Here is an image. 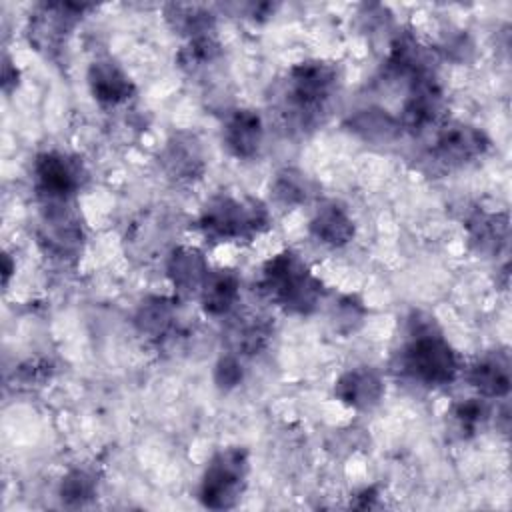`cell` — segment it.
I'll return each mask as SVG.
<instances>
[{"mask_svg": "<svg viewBox=\"0 0 512 512\" xmlns=\"http://www.w3.org/2000/svg\"><path fill=\"white\" fill-rule=\"evenodd\" d=\"M338 90V68L326 60L294 64L282 82L280 112L288 126L306 132L320 126Z\"/></svg>", "mask_w": 512, "mask_h": 512, "instance_id": "cell-1", "label": "cell"}, {"mask_svg": "<svg viewBox=\"0 0 512 512\" xmlns=\"http://www.w3.org/2000/svg\"><path fill=\"white\" fill-rule=\"evenodd\" d=\"M398 368L404 376L422 386L440 388L456 380L460 362L436 322L416 312L408 324V338L398 352Z\"/></svg>", "mask_w": 512, "mask_h": 512, "instance_id": "cell-2", "label": "cell"}, {"mask_svg": "<svg viewBox=\"0 0 512 512\" xmlns=\"http://www.w3.org/2000/svg\"><path fill=\"white\" fill-rule=\"evenodd\" d=\"M260 288L290 314H312L324 296L322 280L292 250L278 252L264 264Z\"/></svg>", "mask_w": 512, "mask_h": 512, "instance_id": "cell-3", "label": "cell"}, {"mask_svg": "<svg viewBox=\"0 0 512 512\" xmlns=\"http://www.w3.org/2000/svg\"><path fill=\"white\" fill-rule=\"evenodd\" d=\"M270 226V212L264 202L252 196L236 198L230 194L212 196L198 220L196 228L210 242H248Z\"/></svg>", "mask_w": 512, "mask_h": 512, "instance_id": "cell-4", "label": "cell"}, {"mask_svg": "<svg viewBox=\"0 0 512 512\" xmlns=\"http://www.w3.org/2000/svg\"><path fill=\"white\" fill-rule=\"evenodd\" d=\"M250 470L248 452L240 446L218 450L204 468L200 480V502L212 510L234 508L246 488Z\"/></svg>", "mask_w": 512, "mask_h": 512, "instance_id": "cell-5", "label": "cell"}, {"mask_svg": "<svg viewBox=\"0 0 512 512\" xmlns=\"http://www.w3.org/2000/svg\"><path fill=\"white\" fill-rule=\"evenodd\" d=\"M34 188L42 202H70L86 182V170L76 156L46 150L32 164Z\"/></svg>", "mask_w": 512, "mask_h": 512, "instance_id": "cell-6", "label": "cell"}, {"mask_svg": "<svg viewBox=\"0 0 512 512\" xmlns=\"http://www.w3.org/2000/svg\"><path fill=\"white\" fill-rule=\"evenodd\" d=\"M444 92L434 72L422 74L408 82V96L400 112V128L412 134H422L432 126H442Z\"/></svg>", "mask_w": 512, "mask_h": 512, "instance_id": "cell-7", "label": "cell"}, {"mask_svg": "<svg viewBox=\"0 0 512 512\" xmlns=\"http://www.w3.org/2000/svg\"><path fill=\"white\" fill-rule=\"evenodd\" d=\"M488 150L490 138L482 128L466 122H446L438 128L430 154L446 168H460L482 158Z\"/></svg>", "mask_w": 512, "mask_h": 512, "instance_id": "cell-8", "label": "cell"}, {"mask_svg": "<svg viewBox=\"0 0 512 512\" xmlns=\"http://www.w3.org/2000/svg\"><path fill=\"white\" fill-rule=\"evenodd\" d=\"M88 4H72V2H44L38 4L34 14L30 16L28 36L30 44L42 52L60 50L66 42L70 30L78 24L82 14L88 10Z\"/></svg>", "mask_w": 512, "mask_h": 512, "instance_id": "cell-9", "label": "cell"}, {"mask_svg": "<svg viewBox=\"0 0 512 512\" xmlns=\"http://www.w3.org/2000/svg\"><path fill=\"white\" fill-rule=\"evenodd\" d=\"M40 244L60 260L74 258L82 244L80 222L70 208V202H42Z\"/></svg>", "mask_w": 512, "mask_h": 512, "instance_id": "cell-10", "label": "cell"}, {"mask_svg": "<svg viewBox=\"0 0 512 512\" xmlns=\"http://www.w3.org/2000/svg\"><path fill=\"white\" fill-rule=\"evenodd\" d=\"M162 172L174 182H194L206 172L208 158L202 140L194 132H174L158 154Z\"/></svg>", "mask_w": 512, "mask_h": 512, "instance_id": "cell-11", "label": "cell"}, {"mask_svg": "<svg viewBox=\"0 0 512 512\" xmlns=\"http://www.w3.org/2000/svg\"><path fill=\"white\" fill-rule=\"evenodd\" d=\"M264 140L262 116L252 108L232 110L222 128V142L226 150L242 160L254 158Z\"/></svg>", "mask_w": 512, "mask_h": 512, "instance_id": "cell-12", "label": "cell"}, {"mask_svg": "<svg viewBox=\"0 0 512 512\" xmlns=\"http://www.w3.org/2000/svg\"><path fill=\"white\" fill-rule=\"evenodd\" d=\"M334 396L354 410H370L384 396V380L372 366H356L334 382Z\"/></svg>", "mask_w": 512, "mask_h": 512, "instance_id": "cell-13", "label": "cell"}, {"mask_svg": "<svg viewBox=\"0 0 512 512\" xmlns=\"http://www.w3.org/2000/svg\"><path fill=\"white\" fill-rule=\"evenodd\" d=\"M466 232L470 246L482 256H498L506 250L510 240V220L506 212L474 210L466 218Z\"/></svg>", "mask_w": 512, "mask_h": 512, "instance_id": "cell-14", "label": "cell"}, {"mask_svg": "<svg viewBox=\"0 0 512 512\" xmlns=\"http://www.w3.org/2000/svg\"><path fill=\"white\" fill-rule=\"evenodd\" d=\"M210 268L204 254L194 246H176L166 260V274L180 296L200 294Z\"/></svg>", "mask_w": 512, "mask_h": 512, "instance_id": "cell-15", "label": "cell"}, {"mask_svg": "<svg viewBox=\"0 0 512 512\" xmlns=\"http://www.w3.org/2000/svg\"><path fill=\"white\" fill-rule=\"evenodd\" d=\"M88 86L94 100L104 106L124 104L136 90L124 68L110 58H102L90 64Z\"/></svg>", "mask_w": 512, "mask_h": 512, "instance_id": "cell-16", "label": "cell"}, {"mask_svg": "<svg viewBox=\"0 0 512 512\" xmlns=\"http://www.w3.org/2000/svg\"><path fill=\"white\" fill-rule=\"evenodd\" d=\"M386 72L394 78H404L408 82L422 74L434 72L432 52L424 48L410 32H402L390 44Z\"/></svg>", "mask_w": 512, "mask_h": 512, "instance_id": "cell-17", "label": "cell"}, {"mask_svg": "<svg viewBox=\"0 0 512 512\" xmlns=\"http://www.w3.org/2000/svg\"><path fill=\"white\" fill-rule=\"evenodd\" d=\"M468 384L486 398H506L510 392V356L506 350H492L468 368Z\"/></svg>", "mask_w": 512, "mask_h": 512, "instance_id": "cell-18", "label": "cell"}, {"mask_svg": "<svg viewBox=\"0 0 512 512\" xmlns=\"http://www.w3.org/2000/svg\"><path fill=\"white\" fill-rule=\"evenodd\" d=\"M308 230L316 242L330 248H342L354 238L356 226L342 204L328 200L316 208L314 216L310 218Z\"/></svg>", "mask_w": 512, "mask_h": 512, "instance_id": "cell-19", "label": "cell"}, {"mask_svg": "<svg viewBox=\"0 0 512 512\" xmlns=\"http://www.w3.org/2000/svg\"><path fill=\"white\" fill-rule=\"evenodd\" d=\"M176 300L168 296L146 298L134 316V324L140 334L154 342H166L178 332V308Z\"/></svg>", "mask_w": 512, "mask_h": 512, "instance_id": "cell-20", "label": "cell"}, {"mask_svg": "<svg viewBox=\"0 0 512 512\" xmlns=\"http://www.w3.org/2000/svg\"><path fill=\"white\" fill-rule=\"evenodd\" d=\"M198 296H200V304L206 314L226 316L238 304L240 276L230 268L210 270Z\"/></svg>", "mask_w": 512, "mask_h": 512, "instance_id": "cell-21", "label": "cell"}, {"mask_svg": "<svg viewBox=\"0 0 512 512\" xmlns=\"http://www.w3.org/2000/svg\"><path fill=\"white\" fill-rule=\"evenodd\" d=\"M272 336V322L262 314H240L236 316L226 332V340L232 354L252 356L266 348Z\"/></svg>", "mask_w": 512, "mask_h": 512, "instance_id": "cell-22", "label": "cell"}, {"mask_svg": "<svg viewBox=\"0 0 512 512\" xmlns=\"http://www.w3.org/2000/svg\"><path fill=\"white\" fill-rule=\"evenodd\" d=\"M346 128L370 144H388L402 132L398 118L378 106L356 110L346 120Z\"/></svg>", "mask_w": 512, "mask_h": 512, "instance_id": "cell-23", "label": "cell"}, {"mask_svg": "<svg viewBox=\"0 0 512 512\" xmlns=\"http://www.w3.org/2000/svg\"><path fill=\"white\" fill-rule=\"evenodd\" d=\"M164 18L174 32L188 36V40L212 34L216 24L214 12L204 4H166Z\"/></svg>", "mask_w": 512, "mask_h": 512, "instance_id": "cell-24", "label": "cell"}, {"mask_svg": "<svg viewBox=\"0 0 512 512\" xmlns=\"http://www.w3.org/2000/svg\"><path fill=\"white\" fill-rule=\"evenodd\" d=\"M166 238H168V224L158 214H146L140 220L132 222L130 232L126 234L130 250L144 260L154 258V254L162 250Z\"/></svg>", "mask_w": 512, "mask_h": 512, "instance_id": "cell-25", "label": "cell"}, {"mask_svg": "<svg viewBox=\"0 0 512 512\" xmlns=\"http://www.w3.org/2000/svg\"><path fill=\"white\" fill-rule=\"evenodd\" d=\"M222 56V46L212 34L190 38L176 54V64L188 74H198Z\"/></svg>", "mask_w": 512, "mask_h": 512, "instance_id": "cell-26", "label": "cell"}, {"mask_svg": "<svg viewBox=\"0 0 512 512\" xmlns=\"http://www.w3.org/2000/svg\"><path fill=\"white\" fill-rule=\"evenodd\" d=\"M272 194L282 206H298L310 200L314 194V184L304 172L296 168H282L274 176Z\"/></svg>", "mask_w": 512, "mask_h": 512, "instance_id": "cell-27", "label": "cell"}, {"mask_svg": "<svg viewBox=\"0 0 512 512\" xmlns=\"http://www.w3.org/2000/svg\"><path fill=\"white\" fill-rule=\"evenodd\" d=\"M96 490L98 484L94 474L82 468H74L62 478L58 494L66 506H84L96 496Z\"/></svg>", "mask_w": 512, "mask_h": 512, "instance_id": "cell-28", "label": "cell"}, {"mask_svg": "<svg viewBox=\"0 0 512 512\" xmlns=\"http://www.w3.org/2000/svg\"><path fill=\"white\" fill-rule=\"evenodd\" d=\"M450 416L462 436H472L486 424L490 416V406L484 398H468L454 404Z\"/></svg>", "mask_w": 512, "mask_h": 512, "instance_id": "cell-29", "label": "cell"}, {"mask_svg": "<svg viewBox=\"0 0 512 512\" xmlns=\"http://www.w3.org/2000/svg\"><path fill=\"white\" fill-rule=\"evenodd\" d=\"M242 376H244L242 364H240L238 356L232 352L222 356L214 366V382L222 390H230V388L238 386L242 382Z\"/></svg>", "mask_w": 512, "mask_h": 512, "instance_id": "cell-30", "label": "cell"}, {"mask_svg": "<svg viewBox=\"0 0 512 512\" xmlns=\"http://www.w3.org/2000/svg\"><path fill=\"white\" fill-rule=\"evenodd\" d=\"M364 318V308H362V302H356L352 296H344L338 306H336V324L340 328H344L346 332L354 330L356 324H360Z\"/></svg>", "mask_w": 512, "mask_h": 512, "instance_id": "cell-31", "label": "cell"}, {"mask_svg": "<svg viewBox=\"0 0 512 512\" xmlns=\"http://www.w3.org/2000/svg\"><path fill=\"white\" fill-rule=\"evenodd\" d=\"M50 362L46 360H28L18 368V376L24 384H36V382H44L46 378H50Z\"/></svg>", "mask_w": 512, "mask_h": 512, "instance_id": "cell-32", "label": "cell"}, {"mask_svg": "<svg viewBox=\"0 0 512 512\" xmlns=\"http://www.w3.org/2000/svg\"><path fill=\"white\" fill-rule=\"evenodd\" d=\"M16 84H18V70L12 64V60L8 56H4V66H2V86H4V92H10V88L16 86Z\"/></svg>", "mask_w": 512, "mask_h": 512, "instance_id": "cell-33", "label": "cell"}, {"mask_svg": "<svg viewBox=\"0 0 512 512\" xmlns=\"http://www.w3.org/2000/svg\"><path fill=\"white\" fill-rule=\"evenodd\" d=\"M376 498H378V492H376L374 486L364 488L362 492H358V494L354 496V500H362V502H356L354 508H372L374 502H376Z\"/></svg>", "mask_w": 512, "mask_h": 512, "instance_id": "cell-34", "label": "cell"}, {"mask_svg": "<svg viewBox=\"0 0 512 512\" xmlns=\"http://www.w3.org/2000/svg\"><path fill=\"white\" fill-rule=\"evenodd\" d=\"M12 260H10V254H4V266H2V284L8 286V278L12 274Z\"/></svg>", "mask_w": 512, "mask_h": 512, "instance_id": "cell-35", "label": "cell"}]
</instances>
